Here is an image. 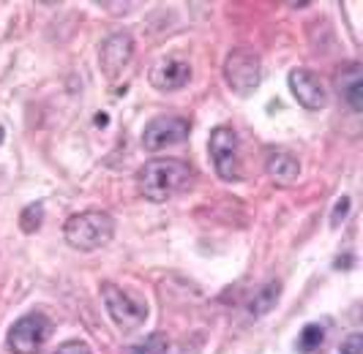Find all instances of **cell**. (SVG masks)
Listing matches in <instances>:
<instances>
[{"label":"cell","mask_w":363,"mask_h":354,"mask_svg":"<svg viewBox=\"0 0 363 354\" xmlns=\"http://www.w3.org/2000/svg\"><path fill=\"white\" fill-rule=\"evenodd\" d=\"M194 180V169L181 159H153L137 172L140 194L153 205H164L183 194Z\"/></svg>","instance_id":"6da1fadb"},{"label":"cell","mask_w":363,"mask_h":354,"mask_svg":"<svg viewBox=\"0 0 363 354\" xmlns=\"http://www.w3.org/2000/svg\"><path fill=\"white\" fill-rule=\"evenodd\" d=\"M169 352V338L164 333H150L145 341L128 346L126 354H167Z\"/></svg>","instance_id":"9a60e30c"},{"label":"cell","mask_w":363,"mask_h":354,"mask_svg":"<svg viewBox=\"0 0 363 354\" xmlns=\"http://www.w3.org/2000/svg\"><path fill=\"white\" fill-rule=\"evenodd\" d=\"M265 172H268L276 183L290 185V183H295L298 175H301V164H298V159L292 156L290 150L268 147V153H265Z\"/></svg>","instance_id":"8fae6325"},{"label":"cell","mask_w":363,"mask_h":354,"mask_svg":"<svg viewBox=\"0 0 363 354\" xmlns=\"http://www.w3.org/2000/svg\"><path fill=\"white\" fill-rule=\"evenodd\" d=\"M52 319L47 314L30 311L11 324L6 336V349L11 354H38L44 349V343L52 338Z\"/></svg>","instance_id":"3957f363"},{"label":"cell","mask_w":363,"mask_h":354,"mask_svg":"<svg viewBox=\"0 0 363 354\" xmlns=\"http://www.w3.org/2000/svg\"><path fill=\"white\" fill-rule=\"evenodd\" d=\"M131 57H134V38L126 30L104 38V44L99 50V63H101V71L107 74L109 79H115L121 71L126 69L131 63Z\"/></svg>","instance_id":"9c48e42d"},{"label":"cell","mask_w":363,"mask_h":354,"mask_svg":"<svg viewBox=\"0 0 363 354\" xmlns=\"http://www.w3.org/2000/svg\"><path fill=\"white\" fill-rule=\"evenodd\" d=\"M3 137H6V131H3V125H0V144H3Z\"/></svg>","instance_id":"ffe728a7"},{"label":"cell","mask_w":363,"mask_h":354,"mask_svg":"<svg viewBox=\"0 0 363 354\" xmlns=\"http://www.w3.org/2000/svg\"><path fill=\"white\" fill-rule=\"evenodd\" d=\"M336 88L342 93V98L347 101V106L352 112H361L363 109V76H361V66L352 63L347 66L339 76H336Z\"/></svg>","instance_id":"7c38bea8"},{"label":"cell","mask_w":363,"mask_h":354,"mask_svg":"<svg viewBox=\"0 0 363 354\" xmlns=\"http://www.w3.org/2000/svg\"><path fill=\"white\" fill-rule=\"evenodd\" d=\"M342 354H363V336L361 333H352L345 338L342 343Z\"/></svg>","instance_id":"d6986e66"},{"label":"cell","mask_w":363,"mask_h":354,"mask_svg":"<svg viewBox=\"0 0 363 354\" xmlns=\"http://www.w3.org/2000/svg\"><path fill=\"white\" fill-rule=\"evenodd\" d=\"M347 212H350V199H347V196H342V199L336 202L333 212H330V227H339V224L347 218Z\"/></svg>","instance_id":"ac0fdd59"},{"label":"cell","mask_w":363,"mask_h":354,"mask_svg":"<svg viewBox=\"0 0 363 354\" xmlns=\"http://www.w3.org/2000/svg\"><path fill=\"white\" fill-rule=\"evenodd\" d=\"M55 354H93V349L85 341H66L55 349Z\"/></svg>","instance_id":"e0dca14e"},{"label":"cell","mask_w":363,"mask_h":354,"mask_svg":"<svg viewBox=\"0 0 363 354\" xmlns=\"http://www.w3.org/2000/svg\"><path fill=\"white\" fill-rule=\"evenodd\" d=\"M63 237L77 251H96L115 237V218L104 210L74 212L63 227Z\"/></svg>","instance_id":"7a4b0ae2"},{"label":"cell","mask_w":363,"mask_h":354,"mask_svg":"<svg viewBox=\"0 0 363 354\" xmlns=\"http://www.w3.org/2000/svg\"><path fill=\"white\" fill-rule=\"evenodd\" d=\"M323 343H325V327H323V324H306V327L301 330L298 341H295V346H298L301 354L317 352Z\"/></svg>","instance_id":"5bb4252c"},{"label":"cell","mask_w":363,"mask_h":354,"mask_svg":"<svg viewBox=\"0 0 363 354\" xmlns=\"http://www.w3.org/2000/svg\"><path fill=\"white\" fill-rule=\"evenodd\" d=\"M101 300L107 308L109 319L123 330H140L147 319V305L143 300H137L134 295H128L126 289L115 286V283H101Z\"/></svg>","instance_id":"277c9868"},{"label":"cell","mask_w":363,"mask_h":354,"mask_svg":"<svg viewBox=\"0 0 363 354\" xmlns=\"http://www.w3.org/2000/svg\"><path fill=\"white\" fill-rule=\"evenodd\" d=\"M279 297H281V283L279 281L262 283L259 289H255V295H252V300H249V314L255 319L271 314L273 308H276V302H279Z\"/></svg>","instance_id":"4fadbf2b"},{"label":"cell","mask_w":363,"mask_h":354,"mask_svg":"<svg viewBox=\"0 0 363 354\" xmlns=\"http://www.w3.org/2000/svg\"><path fill=\"white\" fill-rule=\"evenodd\" d=\"M287 82H290L292 98L303 106V109H309V112H320V109H325L328 106L325 85H323V82H320V76H317V74H311L309 69L290 71Z\"/></svg>","instance_id":"ba28073f"},{"label":"cell","mask_w":363,"mask_h":354,"mask_svg":"<svg viewBox=\"0 0 363 354\" xmlns=\"http://www.w3.org/2000/svg\"><path fill=\"white\" fill-rule=\"evenodd\" d=\"M211 159H213V169L221 180L235 183L240 180V159H238V134L230 125H218L211 131V142H208Z\"/></svg>","instance_id":"8992f818"},{"label":"cell","mask_w":363,"mask_h":354,"mask_svg":"<svg viewBox=\"0 0 363 354\" xmlns=\"http://www.w3.org/2000/svg\"><path fill=\"white\" fill-rule=\"evenodd\" d=\"M189 79H191V66L181 57H164L150 71V85L164 93L181 90L183 85H189Z\"/></svg>","instance_id":"30bf717a"},{"label":"cell","mask_w":363,"mask_h":354,"mask_svg":"<svg viewBox=\"0 0 363 354\" xmlns=\"http://www.w3.org/2000/svg\"><path fill=\"white\" fill-rule=\"evenodd\" d=\"M41 221H44V205L36 202V205H28L22 215H19V224H22V232H36L41 227Z\"/></svg>","instance_id":"2e32d148"},{"label":"cell","mask_w":363,"mask_h":354,"mask_svg":"<svg viewBox=\"0 0 363 354\" xmlns=\"http://www.w3.org/2000/svg\"><path fill=\"white\" fill-rule=\"evenodd\" d=\"M224 79L238 96H249L262 82V60L252 50H233L224 60Z\"/></svg>","instance_id":"5b68a950"},{"label":"cell","mask_w":363,"mask_h":354,"mask_svg":"<svg viewBox=\"0 0 363 354\" xmlns=\"http://www.w3.org/2000/svg\"><path fill=\"white\" fill-rule=\"evenodd\" d=\"M189 137V120L178 118V115H162V118H153L143 131V147L156 153L164 147H172V144H181Z\"/></svg>","instance_id":"52a82bcc"}]
</instances>
